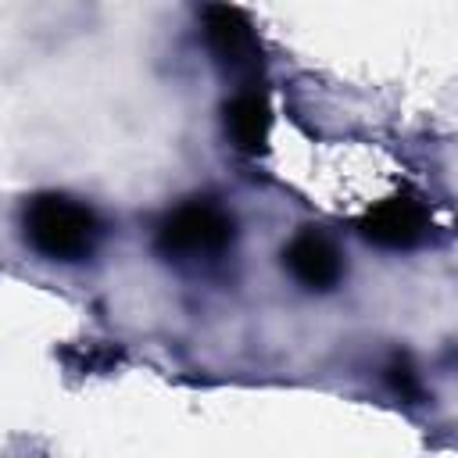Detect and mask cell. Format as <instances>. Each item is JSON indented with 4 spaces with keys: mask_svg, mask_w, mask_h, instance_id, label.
Here are the masks:
<instances>
[{
    "mask_svg": "<svg viewBox=\"0 0 458 458\" xmlns=\"http://www.w3.org/2000/svg\"><path fill=\"white\" fill-rule=\"evenodd\" d=\"M21 233L47 261H82L97 247L100 218L64 193H36L21 211Z\"/></svg>",
    "mask_w": 458,
    "mask_h": 458,
    "instance_id": "1",
    "label": "cell"
},
{
    "mask_svg": "<svg viewBox=\"0 0 458 458\" xmlns=\"http://www.w3.org/2000/svg\"><path fill=\"white\" fill-rule=\"evenodd\" d=\"M233 218L218 208V204H208V200H190L182 208H175L172 215H165L157 222V233H154V247L161 258H175V261H186V258H215L222 254L229 243H233Z\"/></svg>",
    "mask_w": 458,
    "mask_h": 458,
    "instance_id": "2",
    "label": "cell"
},
{
    "mask_svg": "<svg viewBox=\"0 0 458 458\" xmlns=\"http://www.w3.org/2000/svg\"><path fill=\"white\" fill-rule=\"evenodd\" d=\"M204 39L211 47V54L218 57L222 68L229 72H258L261 64V47H258V36L250 29V21L229 7V4H211L204 11Z\"/></svg>",
    "mask_w": 458,
    "mask_h": 458,
    "instance_id": "3",
    "label": "cell"
},
{
    "mask_svg": "<svg viewBox=\"0 0 458 458\" xmlns=\"http://www.w3.org/2000/svg\"><path fill=\"white\" fill-rule=\"evenodd\" d=\"M426 229H429L426 208L415 197H404V193L401 197H390V200H379L358 222V233L369 243L386 247V250H408V247L422 243Z\"/></svg>",
    "mask_w": 458,
    "mask_h": 458,
    "instance_id": "4",
    "label": "cell"
},
{
    "mask_svg": "<svg viewBox=\"0 0 458 458\" xmlns=\"http://www.w3.org/2000/svg\"><path fill=\"white\" fill-rule=\"evenodd\" d=\"M283 265L286 272L304 286V290H329L340 283L344 276V261H340V250L329 236L315 233V229H304L297 233L286 250H283Z\"/></svg>",
    "mask_w": 458,
    "mask_h": 458,
    "instance_id": "5",
    "label": "cell"
},
{
    "mask_svg": "<svg viewBox=\"0 0 458 458\" xmlns=\"http://www.w3.org/2000/svg\"><path fill=\"white\" fill-rule=\"evenodd\" d=\"M222 114H225V132H229V140H233L240 150H247V154L265 150V143H268V125H272V111H268V100H265L258 89L236 93V97L222 107Z\"/></svg>",
    "mask_w": 458,
    "mask_h": 458,
    "instance_id": "6",
    "label": "cell"
},
{
    "mask_svg": "<svg viewBox=\"0 0 458 458\" xmlns=\"http://www.w3.org/2000/svg\"><path fill=\"white\" fill-rule=\"evenodd\" d=\"M383 376H386V383H390V390L397 397H404V401H419L422 397V383H419V376H415V369H411L408 358H394L383 369Z\"/></svg>",
    "mask_w": 458,
    "mask_h": 458,
    "instance_id": "7",
    "label": "cell"
}]
</instances>
